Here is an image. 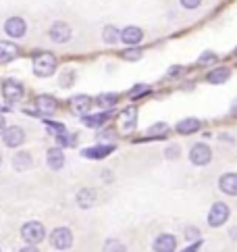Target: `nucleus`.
Segmentation results:
<instances>
[{"label": "nucleus", "mask_w": 237, "mask_h": 252, "mask_svg": "<svg viewBox=\"0 0 237 252\" xmlns=\"http://www.w3.org/2000/svg\"><path fill=\"white\" fill-rule=\"evenodd\" d=\"M54 69H57V59H54L50 52H40V55L33 59V71H35V75L48 77V75L54 73Z\"/></svg>", "instance_id": "f257e3e1"}, {"label": "nucleus", "mask_w": 237, "mask_h": 252, "mask_svg": "<svg viewBox=\"0 0 237 252\" xmlns=\"http://www.w3.org/2000/svg\"><path fill=\"white\" fill-rule=\"evenodd\" d=\"M21 238L25 242H30V244H40V242L46 238V229H44L42 223L30 221V223H25L21 227Z\"/></svg>", "instance_id": "f03ea898"}, {"label": "nucleus", "mask_w": 237, "mask_h": 252, "mask_svg": "<svg viewBox=\"0 0 237 252\" xmlns=\"http://www.w3.org/2000/svg\"><path fill=\"white\" fill-rule=\"evenodd\" d=\"M50 244L57 248V250H67V248H71V244H73V233H71V229H67V227H57L52 231V236H50Z\"/></svg>", "instance_id": "7ed1b4c3"}, {"label": "nucleus", "mask_w": 237, "mask_h": 252, "mask_svg": "<svg viewBox=\"0 0 237 252\" xmlns=\"http://www.w3.org/2000/svg\"><path fill=\"white\" fill-rule=\"evenodd\" d=\"M227 219H229V206H227L225 202L212 204L210 213H208V223H210L212 227H221Z\"/></svg>", "instance_id": "20e7f679"}, {"label": "nucleus", "mask_w": 237, "mask_h": 252, "mask_svg": "<svg viewBox=\"0 0 237 252\" xmlns=\"http://www.w3.org/2000/svg\"><path fill=\"white\" fill-rule=\"evenodd\" d=\"M189 158H191V163L198 165V167H204L210 163V158H212V150L206 146V144H196L194 148H191L189 152Z\"/></svg>", "instance_id": "39448f33"}, {"label": "nucleus", "mask_w": 237, "mask_h": 252, "mask_svg": "<svg viewBox=\"0 0 237 252\" xmlns=\"http://www.w3.org/2000/svg\"><path fill=\"white\" fill-rule=\"evenodd\" d=\"M2 94H4L6 100L15 102V100H19V98L23 96V86L19 82H15V79H6L4 86H2Z\"/></svg>", "instance_id": "423d86ee"}, {"label": "nucleus", "mask_w": 237, "mask_h": 252, "mask_svg": "<svg viewBox=\"0 0 237 252\" xmlns=\"http://www.w3.org/2000/svg\"><path fill=\"white\" fill-rule=\"evenodd\" d=\"M4 30H6V33L11 35V38H23V35H25V30H27V25H25L23 19H19V17H11V19L6 21Z\"/></svg>", "instance_id": "0eeeda50"}, {"label": "nucleus", "mask_w": 237, "mask_h": 252, "mask_svg": "<svg viewBox=\"0 0 237 252\" xmlns=\"http://www.w3.org/2000/svg\"><path fill=\"white\" fill-rule=\"evenodd\" d=\"M50 38L54 42H59V44H65L71 38V28H69L67 23H62V21L54 23L52 28H50Z\"/></svg>", "instance_id": "6e6552de"}, {"label": "nucleus", "mask_w": 237, "mask_h": 252, "mask_svg": "<svg viewBox=\"0 0 237 252\" xmlns=\"http://www.w3.org/2000/svg\"><path fill=\"white\" fill-rule=\"evenodd\" d=\"M154 250L156 252H175L177 240L173 236H169V233H162V236H158L156 242H154Z\"/></svg>", "instance_id": "1a4fd4ad"}, {"label": "nucleus", "mask_w": 237, "mask_h": 252, "mask_svg": "<svg viewBox=\"0 0 237 252\" xmlns=\"http://www.w3.org/2000/svg\"><path fill=\"white\" fill-rule=\"evenodd\" d=\"M23 140H25V131L21 127H8V129H4V144H6V146H11V148L21 146Z\"/></svg>", "instance_id": "9d476101"}, {"label": "nucleus", "mask_w": 237, "mask_h": 252, "mask_svg": "<svg viewBox=\"0 0 237 252\" xmlns=\"http://www.w3.org/2000/svg\"><path fill=\"white\" fill-rule=\"evenodd\" d=\"M94 204H96V190H92V188L79 190V194H77V206L79 209H92Z\"/></svg>", "instance_id": "9b49d317"}, {"label": "nucleus", "mask_w": 237, "mask_h": 252, "mask_svg": "<svg viewBox=\"0 0 237 252\" xmlns=\"http://www.w3.org/2000/svg\"><path fill=\"white\" fill-rule=\"evenodd\" d=\"M135 121H138V109H135V106L125 109L123 115H121V127H123V131H131L135 127Z\"/></svg>", "instance_id": "f8f14e48"}, {"label": "nucleus", "mask_w": 237, "mask_h": 252, "mask_svg": "<svg viewBox=\"0 0 237 252\" xmlns=\"http://www.w3.org/2000/svg\"><path fill=\"white\" fill-rule=\"evenodd\" d=\"M218 186H221V190L225 194L229 196H235L237 194V175L235 173H227L221 177V182H218Z\"/></svg>", "instance_id": "ddd939ff"}, {"label": "nucleus", "mask_w": 237, "mask_h": 252, "mask_svg": "<svg viewBox=\"0 0 237 252\" xmlns=\"http://www.w3.org/2000/svg\"><path fill=\"white\" fill-rule=\"evenodd\" d=\"M17 55H19V48L15 46V44L11 42H0V63H8L17 59Z\"/></svg>", "instance_id": "4468645a"}, {"label": "nucleus", "mask_w": 237, "mask_h": 252, "mask_svg": "<svg viewBox=\"0 0 237 252\" xmlns=\"http://www.w3.org/2000/svg\"><path fill=\"white\" fill-rule=\"evenodd\" d=\"M118 35H121V40L125 44H140L142 38H144V33H142L140 28H125Z\"/></svg>", "instance_id": "2eb2a0df"}, {"label": "nucleus", "mask_w": 237, "mask_h": 252, "mask_svg": "<svg viewBox=\"0 0 237 252\" xmlns=\"http://www.w3.org/2000/svg\"><path fill=\"white\" fill-rule=\"evenodd\" d=\"M62 165H65V155H62L60 148H50L48 150V167L59 171L62 169Z\"/></svg>", "instance_id": "dca6fc26"}, {"label": "nucleus", "mask_w": 237, "mask_h": 252, "mask_svg": "<svg viewBox=\"0 0 237 252\" xmlns=\"http://www.w3.org/2000/svg\"><path fill=\"white\" fill-rule=\"evenodd\" d=\"M89 106H92V100H89L88 96H75L71 100V109H73V113H77V115H86L89 111Z\"/></svg>", "instance_id": "f3484780"}, {"label": "nucleus", "mask_w": 237, "mask_h": 252, "mask_svg": "<svg viewBox=\"0 0 237 252\" xmlns=\"http://www.w3.org/2000/svg\"><path fill=\"white\" fill-rule=\"evenodd\" d=\"M113 150H115V146H94V148H86L81 155L86 158H104V157L111 155Z\"/></svg>", "instance_id": "a211bd4d"}, {"label": "nucleus", "mask_w": 237, "mask_h": 252, "mask_svg": "<svg viewBox=\"0 0 237 252\" xmlns=\"http://www.w3.org/2000/svg\"><path fill=\"white\" fill-rule=\"evenodd\" d=\"M200 129V121L198 119H183L177 123V131L179 133H185V136H189V133H194Z\"/></svg>", "instance_id": "6ab92c4d"}, {"label": "nucleus", "mask_w": 237, "mask_h": 252, "mask_svg": "<svg viewBox=\"0 0 237 252\" xmlns=\"http://www.w3.org/2000/svg\"><path fill=\"white\" fill-rule=\"evenodd\" d=\"M54 109H57V100L50 96H40L38 98V111L44 113V115H50L54 113Z\"/></svg>", "instance_id": "aec40b11"}, {"label": "nucleus", "mask_w": 237, "mask_h": 252, "mask_svg": "<svg viewBox=\"0 0 237 252\" xmlns=\"http://www.w3.org/2000/svg\"><path fill=\"white\" fill-rule=\"evenodd\" d=\"M13 165L17 171H25L31 167V157L27 155V152H17L15 158H13Z\"/></svg>", "instance_id": "412c9836"}, {"label": "nucleus", "mask_w": 237, "mask_h": 252, "mask_svg": "<svg viewBox=\"0 0 237 252\" xmlns=\"http://www.w3.org/2000/svg\"><path fill=\"white\" fill-rule=\"evenodd\" d=\"M229 69H214V71H210L208 73V82L210 84H223V82H227L229 79Z\"/></svg>", "instance_id": "4be33fe9"}, {"label": "nucleus", "mask_w": 237, "mask_h": 252, "mask_svg": "<svg viewBox=\"0 0 237 252\" xmlns=\"http://www.w3.org/2000/svg\"><path fill=\"white\" fill-rule=\"evenodd\" d=\"M108 119V113H100V115H92V117H84V123L88 127H98Z\"/></svg>", "instance_id": "5701e85b"}, {"label": "nucleus", "mask_w": 237, "mask_h": 252, "mask_svg": "<svg viewBox=\"0 0 237 252\" xmlns=\"http://www.w3.org/2000/svg\"><path fill=\"white\" fill-rule=\"evenodd\" d=\"M169 131V125L167 123H158V125H152V127L148 129L150 136H156V138H162L165 133Z\"/></svg>", "instance_id": "b1692460"}, {"label": "nucleus", "mask_w": 237, "mask_h": 252, "mask_svg": "<svg viewBox=\"0 0 237 252\" xmlns=\"http://www.w3.org/2000/svg\"><path fill=\"white\" fill-rule=\"evenodd\" d=\"M102 38H104V42H108V44H115V42L118 40V32L108 25V28H104V32H102Z\"/></svg>", "instance_id": "393cba45"}, {"label": "nucleus", "mask_w": 237, "mask_h": 252, "mask_svg": "<svg viewBox=\"0 0 237 252\" xmlns=\"http://www.w3.org/2000/svg\"><path fill=\"white\" fill-rule=\"evenodd\" d=\"M104 252H125V246L118 240H108L104 244Z\"/></svg>", "instance_id": "a878e982"}, {"label": "nucleus", "mask_w": 237, "mask_h": 252, "mask_svg": "<svg viewBox=\"0 0 237 252\" xmlns=\"http://www.w3.org/2000/svg\"><path fill=\"white\" fill-rule=\"evenodd\" d=\"M115 102H117V96L115 94H102V96L98 98V104L100 106H113Z\"/></svg>", "instance_id": "bb28decb"}, {"label": "nucleus", "mask_w": 237, "mask_h": 252, "mask_svg": "<svg viewBox=\"0 0 237 252\" xmlns=\"http://www.w3.org/2000/svg\"><path fill=\"white\" fill-rule=\"evenodd\" d=\"M59 142L62 144V146H73V144L77 142V138L75 136H69V133L62 131V133H59Z\"/></svg>", "instance_id": "cd10ccee"}, {"label": "nucleus", "mask_w": 237, "mask_h": 252, "mask_svg": "<svg viewBox=\"0 0 237 252\" xmlns=\"http://www.w3.org/2000/svg\"><path fill=\"white\" fill-rule=\"evenodd\" d=\"M123 59H127V61H138V59H142V52L140 50H125L123 52Z\"/></svg>", "instance_id": "c85d7f7f"}, {"label": "nucleus", "mask_w": 237, "mask_h": 252, "mask_svg": "<svg viewBox=\"0 0 237 252\" xmlns=\"http://www.w3.org/2000/svg\"><path fill=\"white\" fill-rule=\"evenodd\" d=\"M177 157H179V146L173 144V146L167 148V158H177Z\"/></svg>", "instance_id": "c756f323"}, {"label": "nucleus", "mask_w": 237, "mask_h": 252, "mask_svg": "<svg viewBox=\"0 0 237 252\" xmlns=\"http://www.w3.org/2000/svg\"><path fill=\"white\" fill-rule=\"evenodd\" d=\"M200 2H202V0H181V4L185 8H196V6H200Z\"/></svg>", "instance_id": "7c9ffc66"}, {"label": "nucleus", "mask_w": 237, "mask_h": 252, "mask_svg": "<svg viewBox=\"0 0 237 252\" xmlns=\"http://www.w3.org/2000/svg\"><path fill=\"white\" fill-rule=\"evenodd\" d=\"M214 59H216L214 55H204V57H200V65H204V63H210Z\"/></svg>", "instance_id": "2f4dec72"}, {"label": "nucleus", "mask_w": 237, "mask_h": 252, "mask_svg": "<svg viewBox=\"0 0 237 252\" xmlns=\"http://www.w3.org/2000/svg\"><path fill=\"white\" fill-rule=\"evenodd\" d=\"M185 236L191 240V238H198V229H194V227H189L187 231H185Z\"/></svg>", "instance_id": "473e14b6"}, {"label": "nucleus", "mask_w": 237, "mask_h": 252, "mask_svg": "<svg viewBox=\"0 0 237 252\" xmlns=\"http://www.w3.org/2000/svg\"><path fill=\"white\" fill-rule=\"evenodd\" d=\"M4 129H6V121H4V117L0 115V133H2Z\"/></svg>", "instance_id": "72a5a7b5"}, {"label": "nucleus", "mask_w": 237, "mask_h": 252, "mask_svg": "<svg viewBox=\"0 0 237 252\" xmlns=\"http://www.w3.org/2000/svg\"><path fill=\"white\" fill-rule=\"evenodd\" d=\"M196 250H198V244H194V246H189V248H187L185 252H196Z\"/></svg>", "instance_id": "f704fd0d"}, {"label": "nucleus", "mask_w": 237, "mask_h": 252, "mask_svg": "<svg viewBox=\"0 0 237 252\" xmlns=\"http://www.w3.org/2000/svg\"><path fill=\"white\" fill-rule=\"evenodd\" d=\"M21 252H38V250H35V248H23Z\"/></svg>", "instance_id": "c9c22d12"}, {"label": "nucleus", "mask_w": 237, "mask_h": 252, "mask_svg": "<svg viewBox=\"0 0 237 252\" xmlns=\"http://www.w3.org/2000/svg\"><path fill=\"white\" fill-rule=\"evenodd\" d=\"M0 163H2V155H0Z\"/></svg>", "instance_id": "e433bc0d"}]
</instances>
